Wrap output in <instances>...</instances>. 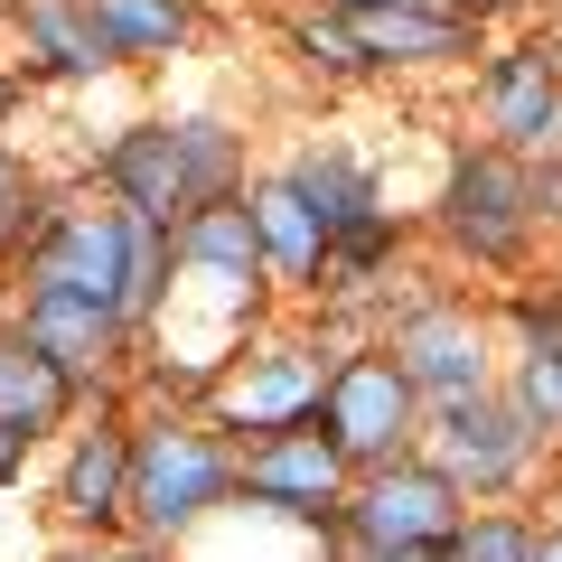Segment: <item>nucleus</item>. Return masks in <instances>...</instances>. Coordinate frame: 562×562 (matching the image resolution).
I'll list each match as a JSON object with an SVG mask.
<instances>
[{"mask_svg":"<svg viewBox=\"0 0 562 562\" xmlns=\"http://www.w3.org/2000/svg\"><path fill=\"white\" fill-rule=\"evenodd\" d=\"M319 431L347 450V460H394L403 431H413V375L394 357H357L328 375L319 394Z\"/></svg>","mask_w":562,"mask_h":562,"instance_id":"obj_1","label":"nucleus"},{"mask_svg":"<svg viewBox=\"0 0 562 562\" xmlns=\"http://www.w3.org/2000/svg\"><path fill=\"white\" fill-rule=\"evenodd\" d=\"M225 487H235V460H225L206 431H150V441L132 450V506H140L150 525L206 516Z\"/></svg>","mask_w":562,"mask_h":562,"instance_id":"obj_2","label":"nucleus"},{"mask_svg":"<svg viewBox=\"0 0 562 562\" xmlns=\"http://www.w3.org/2000/svg\"><path fill=\"white\" fill-rule=\"evenodd\" d=\"M357 535H366V553H431V543L460 535V487H450L441 469L403 460L357 497Z\"/></svg>","mask_w":562,"mask_h":562,"instance_id":"obj_3","label":"nucleus"},{"mask_svg":"<svg viewBox=\"0 0 562 562\" xmlns=\"http://www.w3.org/2000/svg\"><path fill=\"white\" fill-rule=\"evenodd\" d=\"M29 281H57V291H85L94 310L132 319V235H122V216H66L57 235L38 244Z\"/></svg>","mask_w":562,"mask_h":562,"instance_id":"obj_4","label":"nucleus"},{"mask_svg":"<svg viewBox=\"0 0 562 562\" xmlns=\"http://www.w3.org/2000/svg\"><path fill=\"white\" fill-rule=\"evenodd\" d=\"M525 225H535V179L516 160H497V150L460 160V179H450V235L479 262H506L525 244Z\"/></svg>","mask_w":562,"mask_h":562,"instance_id":"obj_5","label":"nucleus"},{"mask_svg":"<svg viewBox=\"0 0 562 562\" xmlns=\"http://www.w3.org/2000/svg\"><path fill=\"white\" fill-rule=\"evenodd\" d=\"M525 413H506V403H479V394H450V413H441V479L450 487H506L516 479V460H525Z\"/></svg>","mask_w":562,"mask_h":562,"instance_id":"obj_6","label":"nucleus"},{"mask_svg":"<svg viewBox=\"0 0 562 562\" xmlns=\"http://www.w3.org/2000/svg\"><path fill=\"white\" fill-rule=\"evenodd\" d=\"M338 479H347V450L319 441V431H281L272 450H254V460H244V497L291 506V516H319V506H338Z\"/></svg>","mask_w":562,"mask_h":562,"instance_id":"obj_7","label":"nucleus"},{"mask_svg":"<svg viewBox=\"0 0 562 562\" xmlns=\"http://www.w3.org/2000/svg\"><path fill=\"white\" fill-rule=\"evenodd\" d=\"M394 366L413 375V394H479V328L460 310H413L394 328Z\"/></svg>","mask_w":562,"mask_h":562,"instance_id":"obj_8","label":"nucleus"},{"mask_svg":"<svg viewBox=\"0 0 562 562\" xmlns=\"http://www.w3.org/2000/svg\"><path fill=\"white\" fill-rule=\"evenodd\" d=\"M20 328L66 366V375H103V357H113V310H94L85 291H57V281H29Z\"/></svg>","mask_w":562,"mask_h":562,"instance_id":"obj_9","label":"nucleus"},{"mask_svg":"<svg viewBox=\"0 0 562 562\" xmlns=\"http://www.w3.org/2000/svg\"><path fill=\"white\" fill-rule=\"evenodd\" d=\"M113 188L132 198V216H198L188 198V160H179V132H122L113 140Z\"/></svg>","mask_w":562,"mask_h":562,"instance_id":"obj_10","label":"nucleus"},{"mask_svg":"<svg viewBox=\"0 0 562 562\" xmlns=\"http://www.w3.org/2000/svg\"><path fill=\"white\" fill-rule=\"evenodd\" d=\"M319 366L301 357V347H281L272 366H254V375L225 384V422H244V431H291L301 422V403H319Z\"/></svg>","mask_w":562,"mask_h":562,"instance_id":"obj_11","label":"nucleus"},{"mask_svg":"<svg viewBox=\"0 0 562 562\" xmlns=\"http://www.w3.org/2000/svg\"><path fill=\"white\" fill-rule=\"evenodd\" d=\"M487 103H497V132H506V140H525V150H535V140H553V132H562L553 57H543V47H516V57L487 76Z\"/></svg>","mask_w":562,"mask_h":562,"instance_id":"obj_12","label":"nucleus"},{"mask_svg":"<svg viewBox=\"0 0 562 562\" xmlns=\"http://www.w3.org/2000/svg\"><path fill=\"white\" fill-rule=\"evenodd\" d=\"M66 384H76V375H66V366L29 338V328H10V338H0V422H20L29 441H38L47 422L66 413Z\"/></svg>","mask_w":562,"mask_h":562,"instance_id":"obj_13","label":"nucleus"},{"mask_svg":"<svg viewBox=\"0 0 562 562\" xmlns=\"http://www.w3.org/2000/svg\"><path fill=\"white\" fill-rule=\"evenodd\" d=\"M20 38L38 47L47 66H66V76L113 66V38L94 29V0H20Z\"/></svg>","mask_w":562,"mask_h":562,"instance_id":"obj_14","label":"nucleus"},{"mask_svg":"<svg viewBox=\"0 0 562 562\" xmlns=\"http://www.w3.org/2000/svg\"><path fill=\"white\" fill-rule=\"evenodd\" d=\"M254 235H262V254H272V262H281L291 281H310V272L328 262V225L310 216V198H301L291 179H281V188H262V198H254Z\"/></svg>","mask_w":562,"mask_h":562,"instance_id":"obj_15","label":"nucleus"},{"mask_svg":"<svg viewBox=\"0 0 562 562\" xmlns=\"http://www.w3.org/2000/svg\"><path fill=\"white\" fill-rule=\"evenodd\" d=\"M179 254L198 262V272H225V281H254L262 272V235H254V206L225 198V206H198L179 235Z\"/></svg>","mask_w":562,"mask_h":562,"instance_id":"obj_16","label":"nucleus"},{"mask_svg":"<svg viewBox=\"0 0 562 562\" xmlns=\"http://www.w3.org/2000/svg\"><path fill=\"white\" fill-rule=\"evenodd\" d=\"M132 450L140 441H122V431H94V441L76 450V469H66V506H76L85 525L122 506V487H132Z\"/></svg>","mask_w":562,"mask_h":562,"instance_id":"obj_17","label":"nucleus"},{"mask_svg":"<svg viewBox=\"0 0 562 562\" xmlns=\"http://www.w3.org/2000/svg\"><path fill=\"white\" fill-rule=\"evenodd\" d=\"M291 188L310 198V216H319L328 235H338V225H357L366 206H375V198H366V169L347 160V150H310V160L291 169Z\"/></svg>","mask_w":562,"mask_h":562,"instance_id":"obj_18","label":"nucleus"},{"mask_svg":"<svg viewBox=\"0 0 562 562\" xmlns=\"http://www.w3.org/2000/svg\"><path fill=\"white\" fill-rule=\"evenodd\" d=\"M347 38H357L366 57H450L460 29H450V20H422V10H357Z\"/></svg>","mask_w":562,"mask_h":562,"instance_id":"obj_19","label":"nucleus"},{"mask_svg":"<svg viewBox=\"0 0 562 562\" xmlns=\"http://www.w3.org/2000/svg\"><path fill=\"white\" fill-rule=\"evenodd\" d=\"M94 29L113 38V57H150L188 29V10L179 0H94Z\"/></svg>","mask_w":562,"mask_h":562,"instance_id":"obj_20","label":"nucleus"},{"mask_svg":"<svg viewBox=\"0 0 562 562\" xmlns=\"http://www.w3.org/2000/svg\"><path fill=\"white\" fill-rule=\"evenodd\" d=\"M179 160H188V198L225 206V169H235V150H225L216 122H179Z\"/></svg>","mask_w":562,"mask_h":562,"instance_id":"obj_21","label":"nucleus"},{"mask_svg":"<svg viewBox=\"0 0 562 562\" xmlns=\"http://www.w3.org/2000/svg\"><path fill=\"white\" fill-rule=\"evenodd\" d=\"M516 413H525V431H562V347H535V357H525Z\"/></svg>","mask_w":562,"mask_h":562,"instance_id":"obj_22","label":"nucleus"},{"mask_svg":"<svg viewBox=\"0 0 562 562\" xmlns=\"http://www.w3.org/2000/svg\"><path fill=\"white\" fill-rule=\"evenodd\" d=\"M122 235H132V310H150V301H160V272H169V254H179V244L160 235V216H132V206H122Z\"/></svg>","mask_w":562,"mask_h":562,"instance_id":"obj_23","label":"nucleus"},{"mask_svg":"<svg viewBox=\"0 0 562 562\" xmlns=\"http://www.w3.org/2000/svg\"><path fill=\"white\" fill-rule=\"evenodd\" d=\"M450 562H535V535H525V525H506V516L460 525V535H450Z\"/></svg>","mask_w":562,"mask_h":562,"instance_id":"obj_24","label":"nucleus"},{"mask_svg":"<svg viewBox=\"0 0 562 562\" xmlns=\"http://www.w3.org/2000/svg\"><path fill=\"white\" fill-rule=\"evenodd\" d=\"M301 47H310L319 66H366V47L347 38V29H319V20H301Z\"/></svg>","mask_w":562,"mask_h":562,"instance_id":"obj_25","label":"nucleus"},{"mask_svg":"<svg viewBox=\"0 0 562 562\" xmlns=\"http://www.w3.org/2000/svg\"><path fill=\"white\" fill-rule=\"evenodd\" d=\"M20 450H29V431H20V422H0V479L20 469Z\"/></svg>","mask_w":562,"mask_h":562,"instance_id":"obj_26","label":"nucleus"},{"mask_svg":"<svg viewBox=\"0 0 562 562\" xmlns=\"http://www.w3.org/2000/svg\"><path fill=\"white\" fill-rule=\"evenodd\" d=\"M535 562H562V535H543V543H535Z\"/></svg>","mask_w":562,"mask_h":562,"instance_id":"obj_27","label":"nucleus"},{"mask_svg":"<svg viewBox=\"0 0 562 562\" xmlns=\"http://www.w3.org/2000/svg\"><path fill=\"white\" fill-rule=\"evenodd\" d=\"M347 10H413V0H347Z\"/></svg>","mask_w":562,"mask_h":562,"instance_id":"obj_28","label":"nucleus"},{"mask_svg":"<svg viewBox=\"0 0 562 562\" xmlns=\"http://www.w3.org/2000/svg\"><path fill=\"white\" fill-rule=\"evenodd\" d=\"M375 562H441V553H375Z\"/></svg>","mask_w":562,"mask_h":562,"instance_id":"obj_29","label":"nucleus"},{"mask_svg":"<svg viewBox=\"0 0 562 562\" xmlns=\"http://www.w3.org/2000/svg\"><path fill=\"white\" fill-rule=\"evenodd\" d=\"M0 198H10V160H0Z\"/></svg>","mask_w":562,"mask_h":562,"instance_id":"obj_30","label":"nucleus"},{"mask_svg":"<svg viewBox=\"0 0 562 562\" xmlns=\"http://www.w3.org/2000/svg\"><path fill=\"white\" fill-rule=\"evenodd\" d=\"M0 113H10V85H0Z\"/></svg>","mask_w":562,"mask_h":562,"instance_id":"obj_31","label":"nucleus"}]
</instances>
